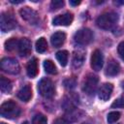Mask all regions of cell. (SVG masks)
<instances>
[{
    "label": "cell",
    "mask_w": 124,
    "mask_h": 124,
    "mask_svg": "<svg viewBox=\"0 0 124 124\" xmlns=\"http://www.w3.org/2000/svg\"><path fill=\"white\" fill-rule=\"evenodd\" d=\"M117 50H118V53H119L120 57L124 60V42H121V43L118 45Z\"/></svg>",
    "instance_id": "cell-28"
},
{
    "label": "cell",
    "mask_w": 124,
    "mask_h": 124,
    "mask_svg": "<svg viewBox=\"0 0 124 124\" xmlns=\"http://www.w3.org/2000/svg\"><path fill=\"white\" fill-rule=\"evenodd\" d=\"M85 59V54L83 50H76L73 54V60H72V64L73 67L75 69H78L79 67L82 66L83 62Z\"/></svg>",
    "instance_id": "cell-15"
},
{
    "label": "cell",
    "mask_w": 124,
    "mask_h": 124,
    "mask_svg": "<svg viewBox=\"0 0 124 124\" xmlns=\"http://www.w3.org/2000/svg\"><path fill=\"white\" fill-rule=\"evenodd\" d=\"M47 49V43L46 40L45 38H40L37 42H36V50L39 53H44L46 50Z\"/></svg>",
    "instance_id": "cell-21"
},
{
    "label": "cell",
    "mask_w": 124,
    "mask_h": 124,
    "mask_svg": "<svg viewBox=\"0 0 124 124\" xmlns=\"http://www.w3.org/2000/svg\"><path fill=\"white\" fill-rule=\"evenodd\" d=\"M113 90V85L111 83H104L98 90V96L102 101H107L109 99Z\"/></svg>",
    "instance_id": "cell-11"
},
{
    "label": "cell",
    "mask_w": 124,
    "mask_h": 124,
    "mask_svg": "<svg viewBox=\"0 0 124 124\" xmlns=\"http://www.w3.org/2000/svg\"><path fill=\"white\" fill-rule=\"evenodd\" d=\"M19 14H20L21 17L24 20L28 21L30 24H36L39 21V16H38L37 12L29 7L21 8L19 10Z\"/></svg>",
    "instance_id": "cell-8"
},
{
    "label": "cell",
    "mask_w": 124,
    "mask_h": 124,
    "mask_svg": "<svg viewBox=\"0 0 124 124\" xmlns=\"http://www.w3.org/2000/svg\"><path fill=\"white\" fill-rule=\"evenodd\" d=\"M16 26V20L13 15L9 13H2L0 17V28L3 32H8Z\"/></svg>",
    "instance_id": "cell-6"
},
{
    "label": "cell",
    "mask_w": 124,
    "mask_h": 124,
    "mask_svg": "<svg viewBox=\"0 0 124 124\" xmlns=\"http://www.w3.org/2000/svg\"><path fill=\"white\" fill-rule=\"evenodd\" d=\"M63 83H64V86H65L66 88L72 89V88H75V87H76V85H77V80H76V78H66V79L63 81Z\"/></svg>",
    "instance_id": "cell-25"
},
{
    "label": "cell",
    "mask_w": 124,
    "mask_h": 124,
    "mask_svg": "<svg viewBox=\"0 0 124 124\" xmlns=\"http://www.w3.org/2000/svg\"><path fill=\"white\" fill-rule=\"evenodd\" d=\"M118 20V16L117 14L113 13V12H108L105 13L103 15H101L98 18H97V25L105 30H108L111 29L113 27V25L117 22Z\"/></svg>",
    "instance_id": "cell-2"
},
{
    "label": "cell",
    "mask_w": 124,
    "mask_h": 124,
    "mask_svg": "<svg viewBox=\"0 0 124 124\" xmlns=\"http://www.w3.org/2000/svg\"><path fill=\"white\" fill-rule=\"evenodd\" d=\"M0 124H6V123H4V122H1V123H0Z\"/></svg>",
    "instance_id": "cell-34"
},
{
    "label": "cell",
    "mask_w": 124,
    "mask_h": 124,
    "mask_svg": "<svg viewBox=\"0 0 124 124\" xmlns=\"http://www.w3.org/2000/svg\"><path fill=\"white\" fill-rule=\"evenodd\" d=\"M111 107L112 108H124V93L112 103Z\"/></svg>",
    "instance_id": "cell-27"
},
{
    "label": "cell",
    "mask_w": 124,
    "mask_h": 124,
    "mask_svg": "<svg viewBox=\"0 0 124 124\" xmlns=\"http://www.w3.org/2000/svg\"><path fill=\"white\" fill-rule=\"evenodd\" d=\"M98 77L93 75V74H89L84 82H83V86H82V90L89 96L93 95L95 93V90L97 88V84H98Z\"/></svg>",
    "instance_id": "cell-7"
},
{
    "label": "cell",
    "mask_w": 124,
    "mask_h": 124,
    "mask_svg": "<svg viewBox=\"0 0 124 124\" xmlns=\"http://www.w3.org/2000/svg\"><path fill=\"white\" fill-rule=\"evenodd\" d=\"M80 3V1H70V5L72 6H78Z\"/></svg>",
    "instance_id": "cell-31"
},
{
    "label": "cell",
    "mask_w": 124,
    "mask_h": 124,
    "mask_svg": "<svg viewBox=\"0 0 124 124\" xmlns=\"http://www.w3.org/2000/svg\"><path fill=\"white\" fill-rule=\"evenodd\" d=\"M119 71H120V66H119L118 62L111 59L108 61V63L107 65L105 74H106V76H108V77H114L119 73Z\"/></svg>",
    "instance_id": "cell-13"
},
{
    "label": "cell",
    "mask_w": 124,
    "mask_h": 124,
    "mask_svg": "<svg viewBox=\"0 0 124 124\" xmlns=\"http://www.w3.org/2000/svg\"><path fill=\"white\" fill-rule=\"evenodd\" d=\"M116 4H124V1H115Z\"/></svg>",
    "instance_id": "cell-32"
},
{
    "label": "cell",
    "mask_w": 124,
    "mask_h": 124,
    "mask_svg": "<svg viewBox=\"0 0 124 124\" xmlns=\"http://www.w3.org/2000/svg\"><path fill=\"white\" fill-rule=\"evenodd\" d=\"M21 124H29V123H28V122H27V121H24V122H22V123H21Z\"/></svg>",
    "instance_id": "cell-33"
},
{
    "label": "cell",
    "mask_w": 124,
    "mask_h": 124,
    "mask_svg": "<svg viewBox=\"0 0 124 124\" xmlns=\"http://www.w3.org/2000/svg\"><path fill=\"white\" fill-rule=\"evenodd\" d=\"M74 19V16L72 13H65L63 15H59L57 16H55L52 20V24L53 25H63V26H67L70 25L73 22Z\"/></svg>",
    "instance_id": "cell-10"
},
{
    "label": "cell",
    "mask_w": 124,
    "mask_h": 124,
    "mask_svg": "<svg viewBox=\"0 0 124 124\" xmlns=\"http://www.w3.org/2000/svg\"><path fill=\"white\" fill-rule=\"evenodd\" d=\"M53 124H66V122L64 119H57L53 122Z\"/></svg>",
    "instance_id": "cell-29"
},
{
    "label": "cell",
    "mask_w": 124,
    "mask_h": 124,
    "mask_svg": "<svg viewBox=\"0 0 124 124\" xmlns=\"http://www.w3.org/2000/svg\"><path fill=\"white\" fill-rule=\"evenodd\" d=\"M74 40L77 44L85 46L93 40V33L88 28H81L75 33Z\"/></svg>",
    "instance_id": "cell-5"
},
{
    "label": "cell",
    "mask_w": 124,
    "mask_h": 124,
    "mask_svg": "<svg viewBox=\"0 0 124 124\" xmlns=\"http://www.w3.org/2000/svg\"><path fill=\"white\" fill-rule=\"evenodd\" d=\"M56 58L58 62L60 63L61 66H66L68 63V58H69V52L67 50H59L56 52Z\"/></svg>",
    "instance_id": "cell-19"
},
{
    "label": "cell",
    "mask_w": 124,
    "mask_h": 124,
    "mask_svg": "<svg viewBox=\"0 0 124 124\" xmlns=\"http://www.w3.org/2000/svg\"><path fill=\"white\" fill-rule=\"evenodd\" d=\"M32 124H47V119L44 114L38 113L33 117Z\"/></svg>",
    "instance_id": "cell-23"
},
{
    "label": "cell",
    "mask_w": 124,
    "mask_h": 124,
    "mask_svg": "<svg viewBox=\"0 0 124 124\" xmlns=\"http://www.w3.org/2000/svg\"><path fill=\"white\" fill-rule=\"evenodd\" d=\"M32 97V88L29 84L21 87L17 92V98L23 102H28Z\"/></svg>",
    "instance_id": "cell-16"
},
{
    "label": "cell",
    "mask_w": 124,
    "mask_h": 124,
    "mask_svg": "<svg viewBox=\"0 0 124 124\" xmlns=\"http://www.w3.org/2000/svg\"><path fill=\"white\" fill-rule=\"evenodd\" d=\"M0 113L5 118L14 119L20 114V108L16 102H14L13 100H9L1 105Z\"/></svg>",
    "instance_id": "cell-1"
},
{
    "label": "cell",
    "mask_w": 124,
    "mask_h": 124,
    "mask_svg": "<svg viewBox=\"0 0 124 124\" xmlns=\"http://www.w3.org/2000/svg\"><path fill=\"white\" fill-rule=\"evenodd\" d=\"M26 73L28 77L35 78L38 75V60L37 58H31L26 65Z\"/></svg>",
    "instance_id": "cell-14"
},
{
    "label": "cell",
    "mask_w": 124,
    "mask_h": 124,
    "mask_svg": "<svg viewBox=\"0 0 124 124\" xmlns=\"http://www.w3.org/2000/svg\"><path fill=\"white\" fill-rule=\"evenodd\" d=\"M44 68L47 74H50V75L56 74V66L54 65V63L51 60H45L44 61Z\"/></svg>",
    "instance_id": "cell-22"
},
{
    "label": "cell",
    "mask_w": 124,
    "mask_h": 124,
    "mask_svg": "<svg viewBox=\"0 0 124 124\" xmlns=\"http://www.w3.org/2000/svg\"><path fill=\"white\" fill-rule=\"evenodd\" d=\"M12 88H13V85H12L11 80L5 77H1L0 78V89H1V91L3 93H10Z\"/></svg>",
    "instance_id": "cell-18"
},
{
    "label": "cell",
    "mask_w": 124,
    "mask_h": 124,
    "mask_svg": "<svg viewBox=\"0 0 124 124\" xmlns=\"http://www.w3.org/2000/svg\"><path fill=\"white\" fill-rule=\"evenodd\" d=\"M10 2L13 3V4H20V3H22L23 1H22V0H10Z\"/></svg>",
    "instance_id": "cell-30"
},
{
    "label": "cell",
    "mask_w": 124,
    "mask_h": 124,
    "mask_svg": "<svg viewBox=\"0 0 124 124\" xmlns=\"http://www.w3.org/2000/svg\"><path fill=\"white\" fill-rule=\"evenodd\" d=\"M18 44H19V41L16 38H11L5 42V49L8 51H13L16 47L18 48Z\"/></svg>",
    "instance_id": "cell-20"
},
{
    "label": "cell",
    "mask_w": 124,
    "mask_h": 124,
    "mask_svg": "<svg viewBox=\"0 0 124 124\" xmlns=\"http://www.w3.org/2000/svg\"><path fill=\"white\" fill-rule=\"evenodd\" d=\"M18 52L21 56H27L31 52V42L27 38H22L19 40Z\"/></svg>",
    "instance_id": "cell-12"
},
{
    "label": "cell",
    "mask_w": 124,
    "mask_h": 124,
    "mask_svg": "<svg viewBox=\"0 0 124 124\" xmlns=\"http://www.w3.org/2000/svg\"><path fill=\"white\" fill-rule=\"evenodd\" d=\"M120 118V112L118 111H111L108 114V117H107V120L109 124H112L114 122H116L118 119Z\"/></svg>",
    "instance_id": "cell-24"
},
{
    "label": "cell",
    "mask_w": 124,
    "mask_h": 124,
    "mask_svg": "<svg viewBox=\"0 0 124 124\" xmlns=\"http://www.w3.org/2000/svg\"><path fill=\"white\" fill-rule=\"evenodd\" d=\"M90 64H91V68L94 71H100L102 69L103 64H104V57H103L102 52L99 49H95L92 52Z\"/></svg>",
    "instance_id": "cell-9"
},
{
    "label": "cell",
    "mask_w": 124,
    "mask_h": 124,
    "mask_svg": "<svg viewBox=\"0 0 124 124\" xmlns=\"http://www.w3.org/2000/svg\"><path fill=\"white\" fill-rule=\"evenodd\" d=\"M66 40V34L64 32H61V31H58V32H55L54 34L51 35L50 37V42H51V45L55 47H58L60 46H62L64 44Z\"/></svg>",
    "instance_id": "cell-17"
},
{
    "label": "cell",
    "mask_w": 124,
    "mask_h": 124,
    "mask_svg": "<svg viewBox=\"0 0 124 124\" xmlns=\"http://www.w3.org/2000/svg\"><path fill=\"white\" fill-rule=\"evenodd\" d=\"M64 6V1L62 0H53L50 3V10L51 11H56Z\"/></svg>",
    "instance_id": "cell-26"
},
{
    "label": "cell",
    "mask_w": 124,
    "mask_h": 124,
    "mask_svg": "<svg viewBox=\"0 0 124 124\" xmlns=\"http://www.w3.org/2000/svg\"><path fill=\"white\" fill-rule=\"evenodd\" d=\"M84 124H85V123H84Z\"/></svg>",
    "instance_id": "cell-35"
},
{
    "label": "cell",
    "mask_w": 124,
    "mask_h": 124,
    "mask_svg": "<svg viewBox=\"0 0 124 124\" xmlns=\"http://www.w3.org/2000/svg\"><path fill=\"white\" fill-rule=\"evenodd\" d=\"M0 67L4 72L11 75H16L20 71L18 62L15 58H11V57L3 58L0 62Z\"/></svg>",
    "instance_id": "cell-4"
},
{
    "label": "cell",
    "mask_w": 124,
    "mask_h": 124,
    "mask_svg": "<svg viewBox=\"0 0 124 124\" xmlns=\"http://www.w3.org/2000/svg\"><path fill=\"white\" fill-rule=\"evenodd\" d=\"M38 90L39 93L46 99H49L51 97H53V95L55 94V88L53 85V82L49 79V78H42L39 83H38Z\"/></svg>",
    "instance_id": "cell-3"
}]
</instances>
